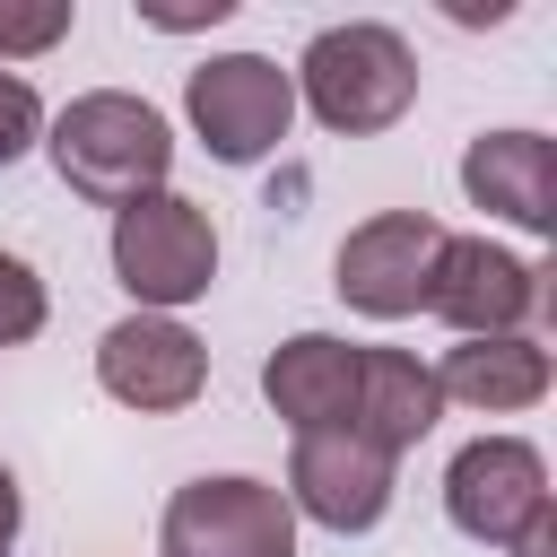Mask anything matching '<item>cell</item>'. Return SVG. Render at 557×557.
<instances>
[{"mask_svg":"<svg viewBox=\"0 0 557 557\" xmlns=\"http://www.w3.org/2000/svg\"><path fill=\"white\" fill-rule=\"evenodd\" d=\"M183 113L218 165H261L296 122V78L270 52H209L183 78Z\"/></svg>","mask_w":557,"mask_h":557,"instance_id":"obj_4","label":"cell"},{"mask_svg":"<svg viewBox=\"0 0 557 557\" xmlns=\"http://www.w3.org/2000/svg\"><path fill=\"white\" fill-rule=\"evenodd\" d=\"M35 139H44V96L17 70H0V165H17Z\"/></svg>","mask_w":557,"mask_h":557,"instance_id":"obj_17","label":"cell"},{"mask_svg":"<svg viewBox=\"0 0 557 557\" xmlns=\"http://www.w3.org/2000/svg\"><path fill=\"white\" fill-rule=\"evenodd\" d=\"M435 392H444V400H461V409H479V418H513V409L548 400V348H540L531 331L461 339V348H444Z\"/></svg>","mask_w":557,"mask_h":557,"instance_id":"obj_14","label":"cell"},{"mask_svg":"<svg viewBox=\"0 0 557 557\" xmlns=\"http://www.w3.org/2000/svg\"><path fill=\"white\" fill-rule=\"evenodd\" d=\"M44 313H52V296H44L35 261L0 252V348H26V339L44 331Z\"/></svg>","mask_w":557,"mask_h":557,"instance_id":"obj_16","label":"cell"},{"mask_svg":"<svg viewBox=\"0 0 557 557\" xmlns=\"http://www.w3.org/2000/svg\"><path fill=\"white\" fill-rule=\"evenodd\" d=\"M435 252H444V226L426 209H374L366 226H348L339 244V305H357L366 322H400L426 305V278H435Z\"/></svg>","mask_w":557,"mask_h":557,"instance_id":"obj_6","label":"cell"},{"mask_svg":"<svg viewBox=\"0 0 557 557\" xmlns=\"http://www.w3.org/2000/svg\"><path fill=\"white\" fill-rule=\"evenodd\" d=\"M157 557H296V513L270 479H183L157 522Z\"/></svg>","mask_w":557,"mask_h":557,"instance_id":"obj_5","label":"cell"},{"mask_svg":"<svg viewBox=\"0 0 557 557\" xmlns=\"http://www.w3.org/2000/svg\"><path fill=\"white\" fill-rule=\"evenodd\" d=\"M287 78H296V96L313 104V122L339 131V139H374V131H392V122L418 104V52H409V35L383 26V17L322 26Z\"/></svg>","mask_w":557,"mask_h":557,"instance_id":"obj_2","label":"cell"},{"mask_svg":"<svg viewBox=\"0 0 557 557\" xmlns=\"http://www.w3.org/2000/svg\"><path fill=\"white\" fill-rule=\"evenodd\" d=\"M278 496H287V513L357 540V531H374V522L392 513V453H374V444L348 435V426H339V435H296Z\"/></svg>","mask_w":557,"mask_h":557,"instance_id":"obj_10","label":"cell"},{"mask_svg":"<svg viewBox=\"0 0 557 557\" xmlns=\"http://www.w3.org/2000/svg\"><path fill=\"white\" fill-rule=\"evenodd\" d=\"M505 557H557V505H540V513L505 540Z\"/></svg>","mask_w":557,"mask_h":557,"instance_id":"obj_18","label":"cell"},{"mask_svg":"<svg viewBox=\"0 0 557 557\" xmlns=\"http://www.w3.org/2000/svg\"><path fill=\"white\" fill-rule=\"evenodd\" d=\"M44 148H52V174L96 200V209H131L148 191H165L174 174V131L148 96H122V87H96V96H70L52 122H44Z\"/></svg>","mask_w":557,"mask_h":557,"instance_id":"obj_1","label":"cell"},{"mask_svg":"<svg viewBox=\"0 0 557 557\" xmlns=\"http://www.w3.org/2000/svg\"><path fill=\"white\" fill-rule=\"evenodd\" d=\"M104 252H113V278L131 287L139 313H183L218 287V226L183 191H148L131 209H113Z\"/></svg>","mask_w":557,"mask_h":557,"instance_id":"obj_3","label":"cell"},{"mask_svg":"<svg viewBox=\"0 0 557 557\" xmlns=\"http://www.w3.org/2000/svg\"><path fill=\"white\" fill-rule=\"evenodd\" d=\"M17 522H26V496H17V470L0 461V557H17Z\"/></svg>","mask_w":557,"mask_h":557,"instance_id":"obj_19","label":"cell"},{"mask_svg":"<svg viewBox=\"0 0 557 557\" xmlns=\"http://www.w3.org/2000/svg\"><path fill=\"white\" fill-rule=\"evenodd\" d=\"M261 400L296 426V435H339L357 409V348L331 331H296L261 357Z\"/></svg>","mask_w":557,"mask_h":557,"instance_id":"obj_12","label":"cell"},{"mask_svg":"<svg viewBox=\"0 0 557 557\" xmlns=\"http://www.w3.org/2000/svg\"><path fill=\"white\" fill-rule=\"evenodd\" d=\"M444 418V392H435V366H418L409 348H357V409H348V435H366L374 453H409L418 435H435Z\"/></svg>","mask_w":557,"mask_h":557,"instance_id":"obj_13","label":"cell"},{"mask_svg":"<svg viewBox=\"0 0 557 557\" xmlns=\"http://www.w3.org/2000/svg\"><path fill=\"white\" fill-rule=\"evenodd\" d=\"M96 383L139 418H174V409H191L209 392V348L174 313H122L96 339Z\"/></svg>","mask_w":557,"mask_h":557,"instance_id":"obj_8","label":"cell"},{"mask_svg":"<svg viewBox=\"0 0 557 557\" xmlns=\"http://www.w3.org/2000/svg\"><path fill=\"white\" fill-rule=\"evenodd\" d=\"M548 505V461L531 435H470L444 470V522L479 548H505Z\"/></svg>","mask_w":557,"mask_h":557,"instance_id":"obj_7","label":"cell"},{"mask_svg":"<svg viewBox=\"0 0 557 557\" xmlns=\"http://www.w3.org/2000/svg\"><path fill=\"white\" fill-rule=\"evenodd\" d=\"M461 191L487 218H505L522 235H548L557 226V148L540 131H479L461 148Z\"/></svg>","mask_w":557,"mask_h":557,"instance_id":"obj_11","label":"cell"},{"mask_svg":"<svg viewBox=\"0 0 557 557\" xmlns=\"http://www.w3.org/2000/svg\"><path fill=\"white\" fill-rule=\"evenodd\" d=\"M235 0H200V9H148V26H218Z\"/></svg>","mask_w":557,"mask_h":557,"instance_id":"obj_20","label":"cell"},{"mask_svg":"<svg viewBox=\"0 0 557 557\" xmlns=\"http://www.w3.org/2000/svg\"><path fill=\"white\" fill-rule=\"evenodd\" d=\"M426 313H444L461 339H505L540 313V270L487 235H444L435 278H426Z\"/></svg>","mask_w":557,"mask_h":557,"instance_id":"obj_9","label":"cell"},{"mask_svg":"<svg viewBox=\"0 0 557 557\" xmlns=\"http://www.w3.org/2000/svg\"><path fill=\"white\" fill-rule=\"evenodd\" d=\"M61 35H70V0H0V70L52 52Z\"/></svg>","mask_w":557,"mask_h":557,"instance_id":"obj_15","label":"cell"}]
</instances>
